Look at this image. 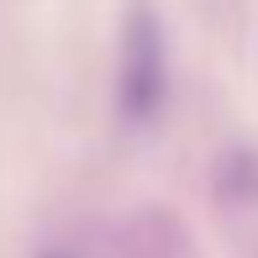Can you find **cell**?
Segmentation results:
<instances>
[{
	"instance_id": "6da1fadb",
	"label": "cell",
	"mask_w": 258,
	"mask_h": 258,
	"mask_svg": "<svg viewBox=\"0 0 258 258\" xmlns=\"http://www.w3.org/2000/svg\"><path fill=\"white\" fill-rule=\"evenodd\" d=\"M163 105H169V42H163V21L153 6H132L121 27V48H116V116L132 132L158 126Z\"/></svg>"
},
{
	"instance_id": "7a4b0ae2",
	"label": "cell",
	"mask_w": 258,
	"mask_h": 258,
	"mask_svg": "<svg viewBox=\"0 0 258 258\" xmlns=\"http://www.w3.org/2000/svg\"><path fill=\"white\" fill-rule=\"evenodd\" d=\"M42 258H63V253H42Z\"/></svg>"
}]
</instances>
